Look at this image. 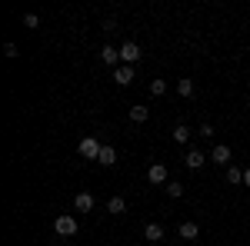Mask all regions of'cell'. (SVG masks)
Listing matches in <instances>:
<instances>
[{"label":"cell","mask_w":250,"mask_h":246,"mask_svg":"<svg viewBox=\"0 0 250 246\" xmlns=\"http://www.w3.org/2000/svg\"><path fill=\"white\" fill-rule=\"evenodd\" d=\"M184 163H187L190 170H200V167L207 163V156H204V153H200V150H190V153H187V160H184Z\"/></svg>","instance_id":"obj_11"},{"label":"cell","mask_w":250,"mask_h":246,"mask_svg":"<svg viewBox=\"0 0 250 246\" xmlns=\"http://www.w3.org/2000/svg\"><path fill=\"white\" fill-rule=\"evenodd\" d=\"M114 83L130 87V83H134V67H127V63H124V67H117V70H114Z\"/></svg>","instance_id":"obj_5"},{"label":"cell","mask_w":250,"mask_h":246,"mask_svg":"<svg viewBox=\"0 0 250 246\" xmlns=\"http://www.w3.org/2000/svg\"><path fill=\"white\" fill-rule=\"evenodd\" d=\"M144 236H147L150 243H160V240H164V227H160V223H147V227H144Z\"/></svg>","instance_id":"obj_9"},{"label":"cell","mask_w":250,"mask_h":246,"mask_svg":"<svg viewBox=\"0 0 250 246\" xmlns=\"http://www.w3.org/2000/svg\"><path fill=\"white\" fill-rule=\"evenodd\" d=\"M147 180H150L154 187H160V183L167 187V167H164V163H154V167L147 170Z\"/></svg>","instance_id":"obj_4"},{"label":"cell","mask_w":250,"mask_h":246,"mask_svg":"<svg viewBox=\"0 0 250 246\" xmlns=\"http://www.w3.org/2000/svg\"><path fill=\"white\" fill-rule=\"evenodd\" d=\"M177 94L180 96H193V80H177Z\"/></svg>","instance_id":"obj_17"},{"label":"cell","mask_w":250,"mask_h":246,"mask_svg":"<svg viewBox=\"0 0 250 246\" xmlns=\"http://www.w3.org/2000/svg\"><path fill=\"white\" fill-rule=\"evenodd\" d=\"M227 180H230L233 187H237V183H244V170H240V167H227Z\"/></svg>","instance_id":"obj_18"},{"label":"cell","mask_w":250,"mask_h":246,"mask_svg":"<svg viewBox=\"0 0 250 246\" xmlns=\"http://www.w3.org/2000/svg\"><path fill=\"white\" fill-rule=\"evenodd\" d=\"M173 143H187V140H190V130H187V127H184V123H177V127H173Z\"/></svg>","instance_id":"obj_12"},{"label":"cell","mask_w":250,"mask_h":246,"mask_svg":"<svg viewBox=\"0 0 250 246\" xmlns=\"http://www.w3.org/2000/svg\"><path fill=\"white\" fill-rule=\"evenodd\" d=\"M197 233H200V227H197V223H190V220L177 227V236H180V240H197Z\"/></svg>","instance_id":"obj_8"},{"label":"cell","mask_w":250,"mask_h":246,"mask_svg":"<svg viewBox=\"0 0 250 246\" xmlns=\"http://www.w3.org/2000/svg\"><path fill=\"white\" fill-rule=\"evenodd\" d=\"M100 60H104V63H117V60H120V50H114V47H100Z\"/></svg>","instance_id":"obj_13"},{"label":"cell","mask_w":250,"mask_h":246,"mask_svg":"<svg viewBox=\"0 0 250 246\" xmlns=\"http://www.w3.org/2000/svg\"><path fill=\"white\" fill-rule=\"evenodd\" d=\"M197 133H200V136H213V127H210V123H204V127H200Z\"/></svg>","instance_id":"obj_22"},{"label":"cell","mask_w":250,"mask_h":246,"mask_svg":"<svg viewBox=\"0 0 250 246\" xmlns=\"http://www.w3.org/2000/svg\"><path fill=\"white\" fill-rule=\"evenodd\" d=\"M74 209H77V213H90V209H94V196H90V193H77V196H74Z\"/></svg>","instance_id":"obj_7"},{"label":"cell","mask_w":250,"mask_h":246,"mask_svg":"<svg viewBox=\"0 0 250 246\" xmlns=\"http://www.w3.org/2000/svg\"><path fill=\"white\" fill-rule=\"evenodd\" d=\"M97 163H100V167H114V163H117V150H114V147H104L100 156H97Z\"/></svg>","instance_id":"obj_10"},{"label":"cell","mask_w":250,"mask_h":246,"mask_svg":"<svg viewBox=\"0 0 250 246\" xmlns=\"http://www.w3.org/2000/svg\"><path fill=\"white\" fill-rule=\"evenodd\" d=\"M167 196H173V200L184 196V187H180V183H167Z\"/></svg>","instance_id":"obj_20"},{"label":"cell","mask_w":250,"mask_h":246,"mask_svg":"<svg viewBox=\"0 0 250 246\" xmlns=\"http://www.w3.org/2000/svg\"><path fill=\"white\" fill-rule=\"evenodd\" d=\"M147 116H150V110H147V107H140V103H137V107H130V120H134V123H144Z\"/></svg>","instance_id":"obj_14"},{"label":"cell","mask_w":250,"mask_h":246,"mask_svg":"<svg viewBox=\"0 0 250 246\" xmlns=\"http://www.w3.org/2000/svg\"><path fill=\"white\" fill-rule=\"evenodd\" d=\"M3 57H10V60L20 57V54H17V43H3Z\"/></svg>","instance_id":"obj_21"},{"label":"cell","mask_w":250,"mask_h":246,"mask_svg":"<svg viewBox=\"0 0 250 246\" xmlns=\"http://www.w3.org/2000/svg\"><path fill=\"white\" fill-rule=\"evenodd\" d=\"M54 229H57V236H77V220L70 213H63V216H57Z\"/></svg>","instance_id":"obj_1"},{"label":"cell","mask_w":250,"mask_h":246,"mask_svg":"<svg viewBox=\"0 0 250 246\" xmlns=\"http://www.w3.org/2000/svg\"><path fill=\"white\" fill-rule=\"evenodd\" d=\"M210 160L213 163H220V167H230V147H224V143H217L210 153Z\"/></svg>","instance_id":"obj_6"},{"label":"cell","mask_w":250,"mask_h":246,"mask_svg":"<svg viewBox=\"0 0 250 246\" xmlns=\"http://www.w3.org/2000/svg\"><path fill=\"white\" fill-rule=\"evenodd\" d=\"M120 60H124V63H127V67H134L137 60H140V47H137L134 40H127V43H124V47H120Z\"/></svg>","instance_id":"obj_3"},{"label":"cell","mask_w":250,"mask_h":246,"mask_svg":"<svg viewBox=\"0 0 250 246\" xmlns=\"http://www.w3.org/2000/svg\"><path fill=\"white\" fill-rule=\"evenodd\" d=\"M80 156H83V160H97V156H100V150H104V147H100V143H97L94 136H83V140H80Z\"/></svg>","instance_id":"obj_2"},{"label":"cell","mask_w":250,"mask_h":246,"mask_svg":"<svg viewBox=\"0 0 250 246\" xmlns=\"http://www.w3.org/2000/svg\"><path fill=\"white\" fill-rule=\"evenodd\" d=\"M244 187H250V170H244Z\"/></svg>","instance_id":"obj_23"},{"label":"cell","mask_w":250,"mask_h":246,"mask_svg":"<svg viewBox=\"0 0 250 246\" xmlns=\"http://www.w3.org/2000/svg\"><path fill=\"white\" fill-rule=\"evenodd\" d=\"M127 209V200L124 196H110V203H107V213H124Z\"/></svg>","instance_id":"obj_15"},{"label":"cell","mask_w":250,"mask_h":246,"mask_svg":"<svg viewBox=\"0 0 250 246\" xmlns=\"http://www.w3.org/2000/svg\"><path fill=\"white\" fill-rule=\"evenodd\" d=\"M23 27H27V30H37V27H40V17H37V14H27V17H23Z\"/></svg>","instance_id":"obj_19"},{"label":"cell","mask_w":250,"mask_h":246,"mask_svg":"<svg viewBox=\"0 0 250 246\" xmlns=\"http://www.w3.org/2000/svg\"><path fill=\"white\" fill-rule=\"evenodd\" d=\"M167 94V80H150V96H164Z\"/></svg>","instance_id":"obj_16"}]
</instances>
